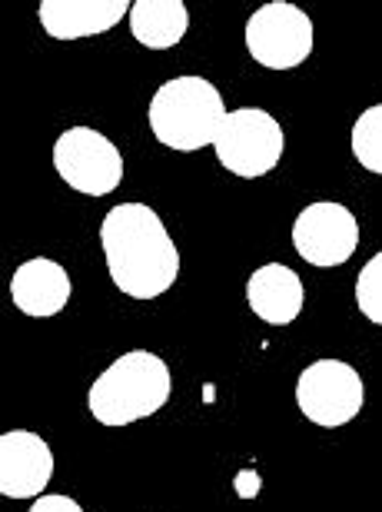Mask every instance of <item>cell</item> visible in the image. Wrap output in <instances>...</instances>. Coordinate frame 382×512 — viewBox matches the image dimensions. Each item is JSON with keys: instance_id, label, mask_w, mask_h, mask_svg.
<instances>
[{"instance_id": "9", "label": "cell", "mask_w": 382, "mask_h": 512, "mask_svg": "<svg viewBox=\"0 0 382 512\" xmlns=\"http://www.w3.org/2000/svg\"><path fill=\"white\" fill-rule=\"evenodd\" d=\"M54 479V453L47 439L30 429H7L0 436V496L40 499Z\"/></svg>"}, {"instance_id": "6", "label": "cell", "mask_w": 382, "mask_h": 512, "mask_svg": "<svg viewBox=\"0 0 382 512\" xmlns=\"http://www.w3.org/2000/svg\"><path fill=\"white\" fill-rule=\"evenodd\" d=\"M246 50L266 70H293L313 54V20L286 0L263 4L246 20Z\"/></svg>"}, {"instance_id": "10", "label": "cell", "mask_w": 382, "mask_h": 512, "mask_svg": "<svg viewBox=\"0 0 382 512\" xmlns=\"http://www.w3.org/2000/svg\"><path fill=\"white\" fill-rule=\"evenodd\" d=\"M70 293H74L70 273L47 256H34V260L20 263L17 273L10 276V300L20 313L34 316V320L57 316L70 303Z\"/></svg>"}, {"instance_id": "16", "label": "cell", "mask_w": 382, "mask_h": 512, "mask_svg": "<svg viewBox=\"0 0 382 512\" xmlns=\"http://www.w3.org/2000/svg\"><path fill=\"white\" fill-rule=\"evenodd\" d=\"M27 512H84V506H80L77 499H70V496L47 493V496H40Z\"/></svg>"}, {"instance_id": "3", "label": "cell", "mask_w": 382, "mask_h": 512, "mask_svg": "<svg viewBox=\"0 0 382 512\" xmlns=\"http://www.w3.org/2000/svg\"><path fill=\"white\" fill-rule=\"evenodd\" d=\"M226 104L223 94L210 80L203 77H173L150 100L147 120L150 130L163 147L180 150V153H196L210 147L226 120Z\"/></svg>"}, {"instance_id": "2", "label": "cell", "mask_w": 382, "mask_h": 512, "mask_svg": "<svg viewBox=\"0 0 382 512\" xmlns=\"http://www.w3.org/2000/svg\"><path fill=\"white\" fill-rule=\"evenodd\" d=\"M170 366L150 350H130L103 370L87 393L90 416L100 426H130L170 403Z\"/></svg>"}, {"instance_id": "13", "label": "cell", "mask_w": 382, "mask_h": 512, "mask_svg": "<svg viewBox=\"0 0 382 512\" xmlns=\"http://www.w3.org/2000/svg\"><path fill=\"white\" fill-rule=\"evenodd\" d=\"M190 30V10L183 0H137L130 7V34L150 50L177 47Z\"/></svg>"}, {"instance_id": "11", "label": "cell", "mask_w": 382, "mask_h": 512, "mask_svg": "<svg viewBox=\"0 0 382 512\" xmlns=\"http://www.w3.org/2000/svg\"><path fill=\"white\" fill-rule=\"evenodd\" d=\"M130 7L127 0H44L37 17L54 40H84L113 30L130 17Z\"/></svg>"}, {"instance_id": "12", "label": "cell", "mask_w": 382, "mask_h": 512, "mask_svg": "<svg viewBox=\"0 0 382 512\" xmlns=\"http://www.w3.org/2000/svg\"><path fill=\"white\" fill-rule=\"evenodd\" d=\"M246 303L270 326H289L303 313V280L283 263H266L246 280Z\"/></svg>"}, {"instance_id": "1", "label": "cell", "mask_w": 382, "mask_h": 512, "mask_svg": "<svg viewBox=\"0 0 382 512\" xmlns=\"http://www.w3.org/2000/svg\"><path fill=\"white\" fill-rule=\"evenodd\" d=\"M100 247L113 286L130 300H157L177 283L180 250L147 203H120L100 223Z\"/></svg>"}, {"instance_id": "7", "label": "cell", "mask_w": 382, "mask_h": 512, "mask_svg": "<svg viewBox=\"0 0 382 512\" xmlns=\"http://www.w3.org/2000/svg\"><path fill=\"white\" fill-rule=\"evenodd\" d=\"M54 167L70 190L107 197L123 183V157L117 143L94 127H70L54 143Z\"/></svg>"}, {"instance_id": "14", "label": "cell", "mask_w": 382, "mask_h": 512, "mask_svg": "<svg viewBox=\"0 0 382 512\" xmlns=\"http://www.w3.org/2000/svg\"><path fill=\"white\" fill-rule=\"evenodd\" d=\"M353 157L359 167L382 177V104H373L353 124Z\"/></svg>"}, {"instance_id": "5", "label": "cell", "mask_w": 382, "mask_h": 512, "mask_svg": "<svg viewBox=\"0 0 382 512\" xmlns=\"http://www.w3.org/2000/svg\"><path fill=\"white\" fill-rule=\"evenodd\" d=\"M366 386L359 370L343 360H316L296 380V406L309 423L339 429L363 413Z\"/></svg>"}, {"instance_id": "15", "label": "cell", "mask_w": 382, "mask_h": 512, "mask_svg": "<svg viewBox=\"0 0 382 512\" xmlns=\"http://www.w3.org/2000/svg\"><path fill=\"white\" fill-rule=\"evenodd\" d=\"M356 306L369 323L382 326V250L356 276Z\"/></svg>"}, {"instance_id": "8", "label": "cell", "mask_w": 382, "mask_h": 512, "mask_svg": "<svg viewBox=\"0 0 382 512\" xmlns=\"http://www.w3.org/2000/svg\"><path fill=\"white\" fill-rule=\"evenodd\" d=\"M293 247L313 266H343L359 247V220L343 203H309L293 223Z\"/></svg>"}, {"instance_id": "4", "label": "cell", "mask_w": 382, "mask_h": 512, "mask_svg": "<svg viewBox=\"0 0 382 512\" xmlns=\"http://www.w3.org/2000/svg\"><path fill=\"white\" fill-rule=\"evenodd\" d=\"M216 160L240 180H256L276 170L286 150V133L280 120L260 107L230 110L213 140Z\"/></svg>"}]
</instances>
